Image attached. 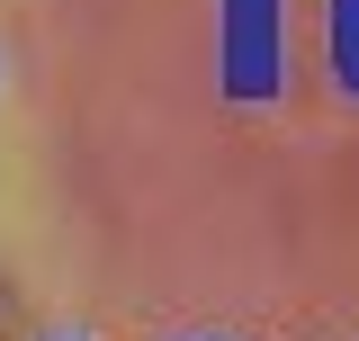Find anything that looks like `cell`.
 I'll return each instance as SVG.
<instances>
[{"label":"cell","mask_w":359,"mask_h":341,"mask_svg":"<svg viewBox=\"0 0 359 341\" xmlns=\"http://www.w3.org/2000/svg\"><path fill=\"white\" fill-rule=\"evenodd\" d=\"M0 323H9V288H0Z\"/></svg>","instance_id":"6da1fadb"}]
</instances>
